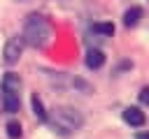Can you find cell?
I'll list each match as a JSON object with an SVG mask.
<instances>
[{
    "mask_svg": "<svg viewBox=\"0 0 149 139\" xmlns=\"http://www.w3.org/2000/svg\"><path fill=\"white\" fill-rule=\"evenodd\" d=\"M51 23L42 16V14H30L23 23V42L35 46V49H42L51 42Z\"/></svg>",
    "mask_w": 149,
    "mask_h": 139,
    "instance_id": "1",
    "label": "cell"
},
{
    "mask_svg": "<svg viewBox=\"0 0 149 139\" xmlns=\"http://www.w3.org/2000/svg\"><path fill=\"white\" fill-rule=\"evenodd\" d=\"M140 19H142V9H140V7H130V9L123 14V25H126V28H133V25L140 23Z\"/></svg>",
    "mask_w": 149,
    "mask_h": 139,
    "instance_id": "7",
    "label": "cell"
},
{
    "mask_svg": "<svg viewBox=\"0 0 149 139\" xmlns=\"http://www.w3.org/2000/svg\"><path fill=\"white\" fill-rule=\"evenodd\" d=\"M47 123L56 134H70L84 125V116L72 107H56L51 116H47Z\"/></svg>",
    "mask_w": 149,
    "mask_h": 139,
    "instance_id": "2",
    "label": "cell"
},
{
    "mask_svg": "<svg viewBox=\"0 0 149 139\" xmlns=\"http://www.w3.org/2000/svg\"><path fill=\"white\" fill-rule=\"evenodd\" d=\"M123 120H126L130 127H142V125L147 123V116H144V111H140L137 107H128V109H123Z\"/></svg>",
    "mask_w": 149,
    "mask_h": 139,
    "instance_id": "5",
    "label": "cell"
},
{
    "mask_svg": "<svg viewBox=\"0 0 149 139\" xmlns=\"http://www.w3.org/2000/svg\"><path fill=\"white\" fill-rule=\"evenodd\" d=\"M21 51H23V37L14 35V37H9V39L5 42V49H2V60H5L7 65H14V63H19Z\"/></svg>",
    "mask_w": 149,
    "mask_h": 139,
    "instance_id": "3",
    "label": "cell"
},
{
    "mask_svg": "<svg viewBox=\"0 0 149 139\" xmlns=\"http://www.w3.org/2000/svg\"><path fill=\"white\" fill-rule=\"evenodd\" d=\"M0 102H2V107H5L7 114H16L19 111V104H21L19 93L16 90H9V88H2L0 90Z\"/></svg>",
    "mask_w": 149,
    "mask_h": 139,
    "instance_id": "4",
    "label": "cell"
},
{
    "mask_svg": "<svg viewBox=\"0 0 149 139\" xmlns=\"http://www.w3.org/2000/svg\"><path fill=\"white\" fill-rule=\"evenodd\" d=\"M140 102H142L144 107H149V88H142V90H140Z\"/></svg>",
    "mask_w": 149,
    "mask_h": 139,
    "instance_id": "12",
    "label": "cell"
},
{
    "mask_svg": "<svg viewBox=\"0 0 149 139\" xmlns=\"http://www.w3.org/2000/svg\"><path fill=\"white\" fill-rule=\"evenodd\" d=\"M30 104H33V114H35L40 120H47V111H44V104H42V100H40L37 95H33V97H30Z\"/></svg>",
    "mask_w": 149,
    "mask_h": 139,
    "instance_id": "9",
    "label": "cell"
},
{
    "mask_svg": "<svg viewBox=\"0 0 149 139\" xmlns=\"http://www.w3.org/2000/svg\"><path fill=\"white\" fill-rule=\"evenodd\" d=\"M2 88H9V90H21V79H19V74H14V72H7L5 76H2Z\"/></svg>",
    "mask_w": 149,
    "mask_h": 139,
    "instance_id": "8",
    "label": "cell"
},
{
    "mask_svg": "<svg viewBox=\"0 0 149 139\" xmlns=\"http://www.w3.org/2000/svg\"><path fill=\"white\" fill-rule=\"evenodd\" d=\"M91 30L98 32V35H105V37H112V35H114V25H112V23H93Z\"/></svg>",
    "mask_w": 149,
    "mask_h": 139,
    "instance_id": "10",
    "label": "cell"
},
{
    "mask_svg": "<svg viewBox=\"0 0 149 139\" xmlns=\"http://www.w3.org/2000/svg\"><path fill=\"white\" fill-rule=\"evenodd\" d=\"M135 139H149V134H137Z\"/></svg>",
    "mask_w": 149,
    "mask_h": 139,
    "instance_id": "13",
    "label": "cell"
},
{
    "mask_svg": "<svg viewBox=\"0 0 149 139\" xmlns=\"http://www.w3.org/2000/svg\"><path fill=\"white\" fill-rule=\"evenodd\" d=\"M7 137H9V139H19V137H21V125H19L16 120H9V123H7Z\"/></svg>",
    "mask_w": 149,
    "mask_h": 139,
    "instance_id": "11",
    "label": "cell"
},
{
    "mask_svg": "<svg viewBox=\"0 0 149 139\" xmlns=\"http://www.w3.org/2000/svg\"><path fill=\"white\" fill-rule=\"evenodd\" d=\"M105 65V53L100 49H88L86 51V67L88 70H98Z\"/></svg>",
    "mask_w": 149,
    "mask_h": 139,
    "instance_id": "6",
    "label": "cell"
}]
</instances>
